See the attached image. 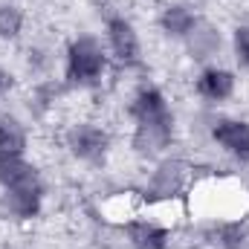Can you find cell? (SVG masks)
I'll use <instances>...</instances> for the list:
<instances>
[{"label": "cell", "mask_w": 249, "mask_h": 249, "mask_svg": "<svg viewBox=\"0 0 249 249\" xmlns=\"http://www.w3.org/2000/svg\"><path fill=\"white\" fill-rule=\"evenodd\" d=\"M64 148L78 162H102L110 154V133L99 122H72L64 130Z\"/></svg>", "instance_id": "obj_3"}, {"label": "cell", "mask_w": 249, "mask_h": 249, "mask_svg": "<svg viewBox=\"0 0 249 249\" xmlns=\"http://www.w3.org/2000/svg\"><path fill=\"white\" fill-rule=\"evenodd\" d=\"M29 130L12 113H0V154H26Z\"/></svg>", "instance_id": "obj_13"}, {"label": "cell", "mask_w": 249, "mask_h": 249, "mask_svg": "<svg viewBox=\"0 0 249 249\" xmlns=\"http://www.w3.org/2000/svg\"><path fill=\"white\" fill-rule=\"evenodd\" d=\"M12 84H15V75L0 64V96H3V93H9V90H12Z\"/></svg>", "instance_id": "obj_17"}, {"label": "cell", "mask_w": 249, "mask_h": 249, "mask_svg": "<svg viewBox=\"0 0 249 249\" xmlns=\"http://www.w3.org/2000/svg\"><path fill=\"white\" fill-rule=\"evenodd\" d=\"M188 183H191V168L177 157H165L151 168L145 188H142V197L151 206H165V203L183 197L188 191Z\"/></svg>", "instance_id": "obj_2"}, {"label": "cell", "mask_w": 249, "mask_h": 249, "mask_svg": "<svg viewBox=\"0 0 249 249\" xmlns=\"http://www.w3.org/2000/svg\"><path fill=\"white\" fill-rule=\"evenodd\" d=\"M197 12L188 6V3H168V6H162V12H160V29L168 35V38H174V41H183L188 32H191V26L197 23Z\"/></svg>", "instance_id": "obj_11"}, {"label": "cell", "mask_w": 249, "mask_h": 249, "mask_svg": "<svg viewBox=\"0 0 249 249\" xmlns=\"http://www.w3.org/2000/svg\"><path fill=\"white\" fill-rule=\"evenodd\" d=\"M235 90H238L235 72L226 70V67H220V64H206V67L197 72V78H194V93H197L203 102H209V105H223V102H229V99L235 96Z\"/></svg>", "instance_id": "obj_8"}, {"label": "cell", "mask_w": 249, "mask_h": 249, "mask_svg": "<svg viewBox=\"0 0 249 249\" xmlns=\"http://www.w3.org/2000/svg\"><path fill=\"white\" fill-rule=\"evenodd\" d=\"M110 53L96 35H75L64 50V81L70 87H93L105 78Z\"/></svg>", "instance_id": "obj_1"}, {"label": "cell", "mask_w": 249, "mask_h": 249, "mask_svg": "<svg viewBox=\"0 0 249 249\" xmlns=\"http://www.w3.org/2000/svg\"><path fill=\"white\" fill-rule=\"evenodd\" d=\"M130 249H168L171 247V229L151 217H130L122 226Z\"/></svg>", "instance_id": "obj_10"}, {"label": "cell", "mask_w": 249, "mask_h": 249, "mask_svg": "<svg viewBox=\"0 0 249 249\" xmlns=\"http://www.w3.org/2000/svg\"><path fill=\"white\" fill-rule=\"evenodd\" d=\"M26 15L15 0H0V41H18L23 35Z\"/></svg>", "instance_id": "obj_15"}, {"label": "cell", "mask_w": 249, "mask_h": 249, "mask_svg": "<svg viewBox=\"0 0 249 249\" xmlns=\"http://www.w3.org/2000/svg\"><path fill=\"white\" fill-rule=\"evenodd\" d=\"M38 168L26 160V154H0V191L23 183Z\"/></svg>", "instance_id": "obj_14"}, {"label": "cell", "mask_w": 249, "mask_h": 249, "mask_svg": "<svg viewBox=\"0 0 249 249\" xmlns=\"http://www.w3.org/2000/svg\"><path fill=\"white\" fill-rule=\"evenodd\" d=\"M105 47H107L110 58L122 67H133L142 58L139 32H136L133 20H127L124 15H110L105 20Z\"/></svg>", "instance_id": "obj_4"}, {"label": "cell", "mask_w": 249, "mask_h": 249, "mask_svg": "<svg viewBox=\"0 0 249 249\" xmlns=\"http://www.w3.org/2000/svg\"><path fill=\"white\" fill-rule=\"evenodd\" d=\"M183 47H186L188 58L191 61H212L220 55L223 50V32L217 23H212L209 18H197V23L191 26L186 38H183Z\"/></svg>", "instance_id": "obj_9"}, {"label": "cell", "mask_w": 249, "mask_h": 249, "mask_svg": "<svg viewBox=\"0 0 249 249\" xmlns=\"http://www.w3.org/2000/svg\"><path fill=\"white\" fill-rule=\"evenodd\" d=\"M44 180L41 174L35 171L32 177H26L23 183L12 188H3V209L6 214H12L15 220H32L41 214V206H44Z\"/></svg>", "instance_id": "obj_5"}, {"label": "cell", "mask_w": 249, "mask_h": 249, "mask_svg": "<svg viewBox=\"0 0 249 249\" xmlns=\"http://www.w3.org/2000/svg\"><path fill=\"white\" fill-rule=\"evenodd\" d=\"M212 142L226 154L232 157L235 162H244L249 165V122L247 119H238V116H217L212 119Z\"/></svg>", "instance_id": "obj_6"}, {"label": "cell", "mask_w": 249, "mask_h": 249, "mask_svg": "<svg viewBox=\"0 0 249 249\" xmlns=\"http://www.w3.org/2000/svg\"><path fill=\"white\" fill-rule=\"evenodd\" d=\"M212 241L220 249H244L249 241V226L244 217H217L212 223Z\"/></svg>", "instance_id": "obj_12"}, {"label": "cell", "mask_w": 249, "mask_h": 249, "mask_svg": "<svg viewBox=\"0 0 249 249\" xmlns=\"http://www.w3.org/2000/svg\"><path fill=\"white\" fill-rule=\"evenodd\" d=\"M127 113H130L133 124H174V110H171L165 93L154 84H142L133 93Z\"/></svg>", "instance_id": "obj_7"}, {"label": "cell", "mask_w": 249, "mask_h": 249, "mask_svg": "<svg viewBox=\"0 0 249 249\" xmlns=\"http://www.w3.org/2000/svg\"><path fill=\"white\" fill-rule=\"evenodd\" d=\"M232 55L235 64L249 72V23H238L232 29Z\"/></svg>", "instance_id": "obj_16"}]
</instances>
